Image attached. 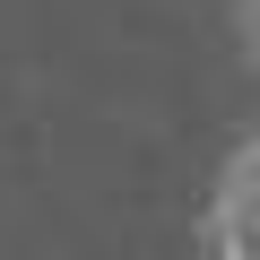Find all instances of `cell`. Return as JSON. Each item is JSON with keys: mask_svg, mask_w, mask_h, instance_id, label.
Returning a JSON list of instances; mask_svg holds the SVG:
<instances>
[{"mask_svg": "<svg viewBox=\"0 0 260 260\" xmlns=\"http://www.w3.org/2000/svg\"><path fill=\"white\" fill-rule=\"evenodd\" d=\"M208 251H234V260H260V130L225 156L217 174V200H208Z\"/></svg>", "mask_w": 260, "mask_h": 260, "instance_id": "1", "label": "cell"}, {"mask_svg": "<svg viewBox=\"0 0 260 260\" xmlns=\"http://www.w3.org/2000/svg\"><path fill=\"white\" fill-rule=\"evenodd\" d=\"M243 52H251V70H260V0H243Z\"/></svg>", "mask_w": 260, "mask_h": 260, "instance_id": "2", "label": "cell"}]
</instances>
